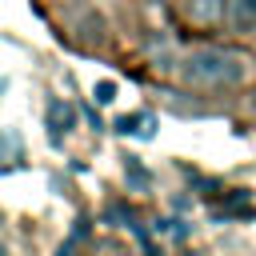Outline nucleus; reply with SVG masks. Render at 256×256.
Returning a JSON list of instances; mask_svg holds the SVG:
<instances>
[{"label":"nucleus","mask_w":256,"mask_h":256,"mask_svg":"<svg viewBox=\"0 0 256 256\" xmlns=\"http://www.w3.org/2000/svg\"><path fill=\"white\" fill-rule=\"evenodd\" d=\"M0 256H8V252H4V244H0Z\"/></svg>","instance_id":"obj_10"},{"label":"nucleus","mask_w":256,"mask_h":256,"mask_svg":"<svg viewBox=\"0 0 256 256\" xmlns=\"http://www.w3.org/2000/svg\"><path fill=\"white\" fill-rule=\"evenodd\" d=\"M224 16H228V24L236 32H252L256 28V0H228Z\"/></svg>","instance_id":"obj_3"},{"label":"nucleus","mask_w":256,"mask_h":256,"mask_svg":"<svg viewBox=\"0 0 256 256\" xmlns=\"http://www.w3.org/2000/svg\"><path fill=\"white\" fill-rule=\"evenodd\" d=\"M192 16H196L200 24H204V20H216V16H220V4H216V0H200V4L192 8Z\"/></svg>","instance_id":"obj_6"},{"label":"nucleus","mask_w":256,"mask_h":256,"mask_svg":"<svg viewBox=\"0 0 256 256\" xmlns=\"http://www.w3.org/2000/svg\"><path fill=\"white\" fill-rule=\"evenodd\" d=\"M252 108H256V92H252Z\"/></svg>","instance_id":"obj_11"},{"label":"nucleus","mask_w":256,"mask_h":256,"mask_svg":"<svg viewBox=\"0 0 256 256\" xmlns=\"http://www.w3.org/2000/svg\"><path fill=\"white\" fill-rule=\"evenodd\" d=\"M20 156H24L20 132H16V128H4V132H0V172H8L12 164H20Z\"/></svg>","instance_id":"obj_4"},{"label":"nucleus","mask_w":256,"mask_h":256,"mask_svg":"<svg viewBox=\"0 0 256 256\" xmlns=\"http://www.w3.org/2000/svg\"><path fill=\"white\" fill-rule=\"evenodd\" d=\"M124 164H128V180H132V184H136V188H148V172H140V168H136V160H132V156H124Z\"/></svg>","instance_id":"obj_9"},{"label":"nucleus","mask_w":256,"mask_h":256,"mask_svg":"<svg viewBox=\"0 0 256 256\" xmlns=\"http://www.w3.org/2000/svg\"><path fill=\"white\" fill-rule=\"evenodd\" d=\"M180 76L196 88H232L248 76V60L228 48H196L184 56Z\"/></svg>","instance_id":"obj_1"},{"label":"nucleus","mask_w":256,"mask_h":256,"mask_svg":"<svg viewBox=\"0 0 256 256\" xmlns=\"http://www.w3.org/2000/svg\"><path fill=\"white\" fill-rule=\"evenodd\" d=\"M92 96H96V104H112V100H116V84H112V80H100V84L92 88Z\"/></svg>","instance_id":"obj_7"},{"label":"nucleus","mask_w":256,"mask_h":256,"mask_svg":"<svg viewBox=\"0 0 256 256\" xmlns=\"http://www.w3.org/2000/svg\"><path fill=\"white\" fill-rule=\"evenodd\" d=\"M84 232H88V220H80V228H76V232H72V236H68V240L56 248V256H72V248H76V240H80Z\"/></svg>","instance_id":"obj_8"},{"label":"nucleus","mask_w":256,"mask_h":256,"mask_svg":"<svg viewBox=\"0 0 256 256\" xmlns=\"http://www.w3.org/2000/svg\"><path fill=\"white\" fill-rule=\"evenodd\" d=\"M112 132H124V136H144V140H152V136H156V116H152V112L116 116V120H112Z\"/></svg>","instance_id":"obj_2"},{"label":"nucleus","mask_w":256,"mask_h":256,"mask_svg":"<svg viewBox=\"0 0 256 256\" xmlns=\"http://www.w3.org/2000/svg\"><path fill=\"white\" fill-rule=\"evenodd\" d=\"M44 120H48V128H52V136L60 140L68 128H72V120H76V112L64 104V100H48V112H44Z\"/></svg>","instance_id":"obj_5"}]
</instances>
